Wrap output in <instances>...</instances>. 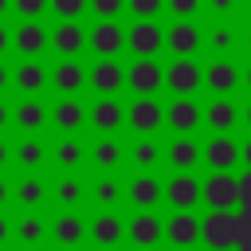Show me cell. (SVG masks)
I'll list each match as a JSON object with an SVG mask.
<instances>
[{"mask_svg": "<svg viewBox=\"0 0 251 251\" xmlns=\"http://www.w3.org/2000/svg\"><path fill=\"white\" fill-rule=\"evenodd\" d=\"M126 8H129L137 20H153V16L165 8V0H126Z\"/></svg>", "mask_w": 251, "mask_h": 251, "instance_id": "obj_38", "label": "cell"}, {"mask_svg": "<svg viewBox=\"0 0 251 251\" xmlns=\"http://www.w3.org/2000/svg\"><path fill=\"white\" fill-rule=\"evenodd\" d=\"M51 235H55L59 247H78V243L86 239V224H82L75 212H63V216L51 224Z\"/></svg>", "mask_w": 251, "mask_h": 251, "instance_id": "obj_23", "label": "cell"}, {"mask_svg": "<svg viewBox=\"0 0 251 251\" xmlns=\"http://www.w3.org/2000/svg\"><path fill=\"white\" fill-rule=\"evenodd\" d=\"M243 122H247V126H251V106H247V110H243Z\"/></svg>", "mask_w": 251, "mask_h": 251, "instance_id": "obj_52", "label": "cell"}, {"mask_svg": "<svg viewBox=\"0 0 251 251\" xmlns=\"http://www.w3.org/2000/svg\"><path fill=\"white\" fill-rule=\"evenodd\" d=\"M94 200H98L102 208H106V204L114 208V204L122 200V184H118V180H98V184H94Z\"/></svg>", "mask_w": 251, "mask_h": 251, "instance_id": "obj_35", "label": "cell"}, {"mask_svg": "<svg viewBox=\"0 0 251 251\" xmlns=\"http://www.w3.org/2000/svg\"><path fill=\"white\" fill-rule=\"evenodd\" d=\"M4 200H8V184L0 180V204H4Z\"/></svg>", "mask_w": 251, "mask_h": 251, "instance_id": "obj_50", "label": "cell"}, {"mask_svg": "<svg viewBox=\"0 0 251 251\" xmlns=\"http://www.w3.org/2000/svg\"><path fill=\"white\" fill-rule=\"evenodd\" d=\"M165 200L176 208V212H192L200 204V180L192 173H173L169 184H165Z\"/></svg>", "mask_w": 251, "mask_h": 251, "instance_id": "obj_12", "label": "cell"}, {"mask_svg": "<svg viewBox=\"0 0 251 251\" xmlns=\"http://www.w3.org/2000/svg\"><path fill=\"white\" fill-rule=\"evenodd\" d=\"M165 157H169V165H173L176 173H192V169L200 165V145H196L188 133H180V137L169 145V153H165Z\"/></svg>", "mask_w": 251, "mask_h": 251, "instance_id": "obj_21", "label": "cell"}, {"mask_svg": "<svg viewBox=\"0 0 251 251\" xmlns=\"http://www.w3.org/2000/svg\"><path fill=\"white\" fill-rule=\"evenodd\" d=\"M239 78H243V82H247V90H251V63H247V71H243Z\"/></svg>", "mask_w": 251, "mask_h": 251, "instance_id": "obj_49", "label": "cell"}, {"mask_svg": "<svg viewBox=\"0 0 251 251\" xmlns=\"http://www.w3.org/2000/svg\"><path fill=\"white\" fill-rule=\"evenodd\" d=\"M12 235H16L24 247H39V243L47 239V220H39V216H24V220H16Z\"/></svg>", "mask_w": 251, "mask_h": 251, "instance_id": "obj_28", "label": "cell"}, {"mask_svg": "<svg viewBox=\"0 0 251 251\" xmlns=\"http://www.w3.org/2000/svg\"><path fill=\"white\" fill-rule=\"evenodd\" d=\"M90 157H94L98 169H118V165H122V145H118L114 137H102V141L90 149Z\"/></svg>", "mask_w": 251, "mask_h": 251, "instance_id": "obj_31", "label": "cell"}, {"mask_svg": "<svg viewBox=\"0 0 251 251\" xmlns=\"http://www.w3.org/2000/svg\"><path fill=\"white\" fill-rule=\"evenodd\" d=\"M63 251H75V247H63Z\"/></svg>", "mask_w": 251, "mask_h": 251, "instance_id": "obj_56", "label": "cell"}, {"mask_svg": "<svg viewBox=\"0 0 251 251\" xmlns=\"http://www.w3.org/2000/svg\"><path fill=\"white\" fill-rule=\"evenodd\" d=\"M12 43H16V51L20 55H27V59H35L47 43H51V31L39 24V20H24L16 31H12Z\"/></svg>", "mask_w": 251, "mask_h": 251, "instance_id": "obj_15", "label": "cell"}, {"mask_svg": "<svg viewBox=\"0 0 251 251\" xmlns=\"http://www.w3.org/2000/svg\"><path fill=\"white\" fill-rule=\"evenodd\" d=\"M129 200H133L137 212H153V208L165 200V184H161L157 176H149V173H137L133 184H129Z\"/></svg>", "mask_w": 251, "mask_h": 251, "instance_id": "obj_18", "label": "cell"}, {"mask_svg": "<svg viewBox=\"0 0 251 251\" xmlns=\"http://www.w3.org/2000/svg\"><path fill=\"white\" fill-rule=\"evenodd\" d=\"M86 43L98 59H118V51H126V27H118L114 20H98L86 31Z\"/></svg>", "mask_w": 251, "mask_h": 251, "instance_id": "obj_5", "label": "cell"}, {"mask_svg": "<svg viewBox=\"0 0 251 251\" xmlns=\"http://www.w3.org/2000/svg\"><path fill=\"white\" fill-rule=\"evenodd\" d=\"M200 43H204V31H200L192 20H176V24L165 31V47H169L176 59H192V55L200 51Z\"/></svg>", "mask_w": 251, "mask_h": 251, "instance_id": "obj_10", "label": "cell"}, {"mask_svg": "<svg viewBox=\"0 0 251 251\" xmlns=\"http://www.w3.org/2000/svg\"><path fill=\"white\" fill-rule=\"evenodd\" d=\"M55 161H59L63 169H78V161H82V145H78L75 137L59 141V145H55Z\"/></svg>", "mask_w": 251, "mask_h": 251, "instance_id": "obj_33", "label": "cell"}, {"mask_svg": "<svg viewBox=\"0 0 251 251\" xmlns=\"http://www.w3.org/2000/svg\"><path fill=\"white\" fill-rule=\"evenodd\" d=\"M8 235H12V224L0 216V247H4V239H8Z\"/></svg>", "mask_w": 251, "mask_h": 251, "instance_id": "obj_45", "label": "cell"}, {"mask_svg": "<svg viewBox=\"0 0 251 251\" xmlns=\"http://www.w3.org/2000/svg\"><path fill=\"white\" fill-rule=\"evenodd\" d=\"M4 161H8V145L0 141V169H4Z\"/></svg>", "mask_w": 251, "mask_h": 251, "instance_id": "obj_48", "label": "cell"}, {"mask_svg": "<svg viewBox=\"0 0 251 251\" xmlns=\"http://www.w3.org/2000/svg\"><path fill=\"white\" fill-rule=\"evenodd\" d=\"M157 161H161V149H157V141H153V137H141V141L133 145V165H137V169H153Z\"/></svg>", "mask_w": 251, "mask_h": 251, "instance_id": "obj_32", "label": "cell"}, {"mask_svg": "<svg viewBox=\"0 0 251 251\" xmlns=\"http://www.w3.org/2000/svg\"><path fill=\"white\" fill-rule=\"evenodd\" d=\"M200 161L212 169V173H235L239 165V141L231 133H216L204 149H200Z\"/></svg>", "mask_w": 251, "mask_h": 251, "instance_id": "obj_4", "label": "cell"}, {"mask_svg": "<svg viewBox=\"0 0 251 251\" xmlns=\"http://www.w3.org/2000/svg\"><path fill=\"white\" fill-rule=\"evenodd\" d=\"M12 8H16L24 20H39V16L51 8V0H12Z\"/></svg>", "mask_w": 251, "mask_h": 251, "instance_id": "obj_37", "label": "cell"}, {"mask_svg": "<svg viewBox=\"0 0 251 251\" xmlns=\"http://www.w3.org/2000/svg\"><path fill=\"white\" fill-rule=\"evenodd\" d=\"M126 47H129L137 59H153V55L165 47V27H157L153 20H137V24L126 31Z\"/></svg>", "mask_w": 251, "mask_h": 251, "instance_id": "obj_8", "label": "cell"}, {"mask_svg": "<svg viewBox=\"0 0 251 251\" xmlns=\"http://www.w3.org/2000/svg\"><path fill=\"white\" fill-rule=\"evenodd\" d=\"M126 86H129L137 98H153V94L165 86V67H161L157 59H137V63H129V71H126Z\"/></svg>", "mask_w": 251, "mask_h": 251, "instance_id": "obj_2", "label": "cell"}, {"mask_svg": "<svg viewBox=\"0 0 251 251\" xmlns=\"http://www.w3.org/2000/svg\"><path fill=\"white\" fill-rule=\"evenodd\" d=\"M200 118H204V110L196 106V98H173L169 106H165V122L176 129V133H192L196 126H200Z\"/></svg>", "mask_w": 251, "mask_h": 251, "instance_id": "obj_17", "label": "cell"}, {"mask_svg": "<svg viewBox=\"0 0 251 251\" xmlns=\"http://www.w3.org/2000/svg\"><path fill=\"white\" fill-rule=\"evenodd\" d=\"M12 82H16L27 98H35V94L47 86V67H43V63H35V59H27V63H20V67H16Z\"/></svg>", "mask_w": 251, "mask_h": 251, "instance_id": "obj_22", "label": "cell"}, {"mask_svg": "<svg viewBox=\"0 0 251 251\" xmlns=\"http://www.w3.org/2000/svg\"><path fill=\"white\" fill-rule=\"evenodd\" d=\"M8 47H12V31H8V27H4V24H0V55H4V51H8Z\"/></svg>", "mask_w": 251, "mask_h": 251, "instance_id": "obj_42", "label": "cell"}, {"mask_svg": "<svg viewBox=\"0 0 251 251\" xmlns=\"http://www.w3.org/2000/svg\"><path fill=\"white\" fill-rule=\"evenodd\" d=\"M24 251H35V247H24Z\"/></svg>", "mask_w": 251, "mask_h": 251, "instance_id": "obj_57", "label": "cell"}, {"mask_svg": "<svg viewBox=\"0 0 251 251\" xmlns=\"http://www.w3.org/2000/svg\"><path fill=\"white\" fill-rule=\"evenodd\" d=\"M8 82H12V71H8V67H4V63H0V90H4V86H8Z\"/></svg>", "mask_w": 251, "mask_h": 251, "instance_id": "obj_46", "label": "cell"}, {"mask_svg": "<svg viewBox=\"0 0 251 251\" xmlns=\"http://www.w3.org/2000/svg\"><path fill=\"white\" fill-rule=\"evenodd\" d=\"M235 118H239V110H235V102H231V98H212V102H208V110H204V122H208L216 133H231Z\"/></svg>", "mask_w": 251, "mask_h": 251, "instance_id": "obj_26", "label": "cell"}, {"mask_svg": "<svg viewBox=\"0 0 251 251\" xmlns=\"http://www.w3.org/2000/svg\"><path fill=\"white\" fill-rule=\"evenodd\" d=\"M98 251H114V247H98Z\"/></svg>", "mask_w": 251, "mask_h": 251, "instance_id": "obj_53", "label": "cell"}, {"mask_svg": "<svg viewBox=\"0 0 251 251\" xmlns=\"http://www.w3.org/2000/svg\"><path fill=\"white\" fill-rule=\"evenodd\" d=\"M12 122H16L20 129L35 133V129H43V126H47V106H43L39 98H24V102L12 110Z\"/></svg>", "mask_w": 251, "mask_h": 251, "instance_id": "obj_25", "label": "cell"}, {"mask_svg": "<svg viewBox=\"0 0 251 251\" xmlns=\"http://www.w3.org/2000/svg\"><path fill=\"white\" fill-rule=\"evenodd\" d=\"M235 82H239V71H235V63L231 59H216V63H208L204 67V86L216 94V98H227L231 90H235Z\"/></svg>", "mask_w": 251, "mask_h": 251, "instance_id": "obj_16", "label": "cell"}, {"mask_svg": "<svg viewBox=\"0 0 251 251\" xmlns=\"http://www.w3.org/2000/svg\"><path fill=\"white\" fill-rule=\"evenodd\" d=\"M86 82H90L102 98H114V94L126 86V71H122L118 59H98V63L86 71Z\"/></svg>", "mask_w": 251, "mask_h": 251, "instance_id": "obj_11", "label": "cell"}, {"mask_svg": "<svg viewBox=\"0 0 251 251\" xmlns=\"http://www.w3.org/2000/svg\"><path fill=\"white\" fill-rule=\"evenodd\" d=\"M51 12L63 16V20H78L86 12V0H51Z\"/></svg>", "mask_w": 251, "mask_h": 251, "instance_id": "obj_39", "label": "cell"}, {"mask_svg": "<svg viewBox=\"0 0 251 251\" xmlns=\"http://www.w3.org/2000/svg\"><path fill=\"white\" fill-rule=\"evenodd\" d=\"M43 161H47V145H43L39 137H27V141L16 145V165H24L27 173H35Z\"/></svg>", "mask_w": 251, "mask_h": 251, "instance_id": "obj_29", "label": "cell"}, {"mask_svg": "<svg viewBox=\"0 0 251 251\" xmlns=\"http://www.w3.org/2000/svg\"><path fill=\"white\" fill-rule=\"evenodd\" d=\"M16 200H20L24 208H39V204L47 200V184H43L39 176H24V180L16 184Z\"/></svg>", "mask_w": 251, "mask_h": 251, "instance_id": "obj_30", "label": "cell"}, {"mask_svg": "<svg viewBox=\"0 0 251 251\" xmlns=\"http://www.w3.org/2000/svg\"><path fill=\"white\" fill-rule=\"evenodd\" d=\"M239 161H243V165H247V169H251V137H247V141H243V145H239Z\"/></svg>", "mask_w": 251, "mask_h": 251, "instance_id": "obj_43", "label": "cell"}, {"mask_svg": "<svg viewBox=\"0 0 251 251\" xmlns=\"http://www.w3.org/2000/svg\"><path fill=\"white\" fill-rule=\"evenodd\" d=\"M51 47H55L63 59H75V55L86 47V31L78 27V20H63V24L51 31Z\"/></svg>", "mask_w": 251, "mask_h": 251, "instance_id": "obj_19", "label": "cell"}, {"mask_svg": "<svg viewBox=\"0 0 251 251\" xmlns=\"http://www.w3.org/2000/svg\"><path fill=\"white\" fill-rule=\"evenodd\" d=\"M235 216L231 212H208L200 220V239L212 247V251H231L235 247Z\"/></svg>", "mask_w": 251, "mask_h": 251, "instance_id": "obj_3", "label": "cell"}, {"mask_svg": "<svg viewBox=\"0 0 251 251\" xmlns=\"http://www.w3.org/2000/svg\"><path fill=\"white\" fill-rule=\"evenodd\" d=\"M165 239L176 247V251H192L200 243V216L196 212H173L165 220Z\"/></svg>", "mask_w": 251, "mask_h": 251, "instance_id": "obj_9", "label": "cell"}, {"mask_svg": "<svg viewBox=\"0 0 251 251\" xmlns=\"http://www.w3.org/2000/svg\"><path fill=\"white\" fill-rule=\"evenodd\" d=\"M126 239L133 247H157L165 239V220L153 216V212H137L129 224H126Z\"/></svg>", "mask_w": 251, "mask_h": 251, "instance_id": "obj_13", "label": "cell"}, {"mask_svg": "<svg viewBox=\"0 0 251 251\" xmlns=\"http://www.w3.org/2000/svg\"><path fill=\"white\" fill-rule=\"evenodd\" d=\"M55 200H59L63 208H75V204L82 200V184H78L75 176H63V180L55 184Z\"/></svg>", "mask_w": 251, "mask_h": 251, "instance_id": "obj_34", "label": "cell"}, {"mask_svg": "<svg viewBox=\"0 0 251 251\" xmlns=\"http://www.w3.org/2000/svg\"><path fill=\"white\" fill-rule=\"evenodd\" d=\"M200 4H204V0H165V8H169L176 20H192V16L200 12Z\"/></svg>", "mask_w": 251, "mask_h": 251, "instance_id": "obj_40", "label": "cell"}, {"mask_svg": "<svg viewBox=\"0 0 251 251\" xmlns=\"http://www.w3.org/2000/svg\"><path fill=\"white\" fill-rule=\"evenodd\" d=\"M51 82H55L63 94H78V90L86 86V71H82V63H75V59H63V63L51 71Z\"/></svg>", "mask_w": 251, "mask_h": 251, "instance_id": "obj_24", "label": "cell"}, {"mask_svg": "<svg viewBox=\"0 0 251 251\" xmlns=\"http://www.w3.org/2000/svg\"><path fill=\"white\" fill-rule=\"evenodd\" d=\"M126 126H133L141 137H149V133H157L165 126V106L157 98H133L126 106Z\"/></svg>", "mask_w": 251, "mask_h": 251, "instance_id": "obj_7", "label": "cell"}, {"mask_svg": "<svg viewBox=\"0 0 251 251\" xmlns=\"http://www.w3.org/2000/svg\"><path fill=\"white\" fill-rule=\"evenodd\" d=\"M208 4H212L216 12H231V8H235V0H208Z\"/></svg>", "mask_w": 251, "mask_h": 251, "instance_id": "obj_44", "label": "cell"}, {"mask_svg": "<svg viewBox=\"0 0 251 251\" xmlns=\"http://www.w3.org/2000/svg\"><path fill=\"white\" fill-rule=\"evenodd\" d=\"M86 8L98 20H118V12H126V0H86Z\"/></svg>", "mask_w": 251, "mask_h": 251, "instance_id": "obj_36", "label": "cell"}, {"mask_svg": "<svg viewBox=\"0 0 251 251\" xmlns=\"http://www.w3.org/2000/svg\"><path fill=\"white\" fill-rule=\"evenodd\" d=\"M200 200L212 212H231L239 204V180H235V173H212L208 180H200Z\"/></svg>", "mask_w": 251, "mask_h": 251, "instance_id": "obj_1", "label": "cell"}, {"mask_svg": "<svg viewBox=\"0 0 251 251\" xmlns=\"http://www.w3.org/2000/svg\"><path fill=\"white\" fill-rule=\"evenodd\" d=\"M51 122H55L63 133H75V129L86 122V110H82V102H78V98H71V94H67V98L51 110Z\"/></svg>", "mask_w": 251, "mask_h": 251, "instance_id": "obj_27", "label": "cell"}, {"mask_svg": "<svg viewBox=\"0 0 251 251\" xmlns=\"http://www.w3.org/2000/svg\"><path fill=\"white\" fill-rule=\"evenodd\" d=\"M200 82H204V71H200V63H192V59H173V63L165 67V86H169L173 94H180V98H192V94L200 90Z\"/></svg>", "mask_w": 251, "mask_h": 251, "instance_id": "obj_6", "label": "cell"}, {"mask_svg": "<svg viewBox=\"0 0 251 251\" xmlns=\"http://www.w3.org/2000/svg\"><path fill=\"white\" fill-rule=\"evenodd\" d=\"M8 122H12V110H8V106H4V102H0V129H4V126H8Z\"/></svg>", "mask_w": 251, "mask_h": 251, "instance_id": "obj_47", "label": "cell"}, {"mask_svg": "<svg viewBox=\"0 0 251 251\" xmlns=\"http://www.w3.org/2000/svg\"><path fill=\"white\" fill-rule=\"evenodd\" d=\"M208 43H212L216 51H227V47H235V31H231V27H212Z\"/></svg>", "mask_w": 251, "mask_h": 251, "instance_id": "obj_41", "label": "cell"}, {"mask_svg": "<svg viewBox=\"0 0 251 251\" xmlns=\"http://www.w3.org/2000/svg\"><path fill=\"white\" fill-rule=\"evenodd\" d=\"M86 235H90L98 247H118V243L126 239V224H122L114 212H102V216L90 224V231H86Z\"/></svg>", "mask_w": 251, "mask_h": 251, "instance_id": "obj_20", "label": "cell"}, {"mask_svg": "<svg viewBox=\"0 0 251 251\" xmlns=\"http://www.w3.org/2000/svg\"><path fill=\"white\" fill-rule=\"evenodd\" d=\"M137 251H153V247H137Z\"/></svg>", "mask_w": 251, "mask_h": 251, "instance_id": "obj_54", "label": "cell"}, {"mask_svg": "<svg viewBox=\"0 0 251 251\" xmlns=\"http://www.w3.org/2000/svg\"><path fill=\"white\" fill-rule=\"evenodd\" d=\"M247 47H251V35H247Z\"/></svg>", "mask_w": 251, "mask_h": 251, "instance_id": "obj_55", "label": "cell"}, {"mask_svg": "<svg viewBox=\"0 0 251 251\" xmlns=\"http://www.w3.org/2000/svg\"><path fill=\"white\" fill-rule=\"evenodd\" d=\"M86 122L98 129V133H114L126 126V106L118 98H98L90 110H86Z\"/></svg>", "mask_w": 251, "mask_h": 251, "instance_id": "obj_14", "label": "cell"}, {"mask_svg": "<svg viewBox=\"0 0 251 251\" xmlns=\"http://www.w3.org/2000/svg\"><path fill=\"white\" fill-rule=\"evenodd\" d=\"M8 8H12V0H0V16H4V12H8Z\"/></svg>", "mask_w": 251, "mask_h": 251, "instance_id": "obj_51", "label": "cell"}]
</instances>
